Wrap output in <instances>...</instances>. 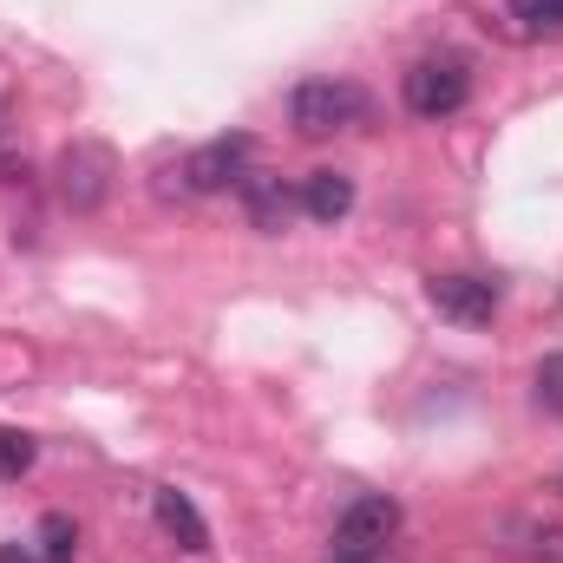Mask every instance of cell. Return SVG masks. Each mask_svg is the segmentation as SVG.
<instances>
[{
	"label": "cell",
	"mask_w": 563,
	"mask_h": 563,
	"mask_svg": "<svg viewBox=\"0 0 563 563\" xmlns=\"http://www.w3.org/2000/svg\"><path fill=\"white\" fill-rule=\"evenodd\" d=\"M367 92L354 86V79H308V86H295V99H288V125L301 132V139H334V132H354V125H367Z\"/></svg>",
	"instance_id": "obj_1"
},
{
	"label": "cell",
	"mask_w": 563,
	"mask_h": 563,
	"mask_svg": "<svg viewBox=\"0 0 563 563\" xmlns=\"http://www.w3.org/2000/svg\"><path fill=\"white\" fill-rule=\"evenodd\" d=\"M400 99H407L413 119H452L472 99V73H465V59H420L400 79Z\"/></svg>",
	"instance_id": "obj_2"
},
{
	"label": "cell",
	"mask_w": 563,
	"mask_h": 563,
	"mask_svg": "<svg viewBox=\"0 0 563 563\" xmlns=\"http://www.w3.org/2000/svg\"><path fill=\"white\" fill-rule=\"evenodd\" d=\"M394 531H400V505L394 498H354L341 511V525H334V551L341 558H374Z\"/></svg>",
	"instance_id": "obj_3"
},
{
	"label": "cell",
	"mask_w": 563,
	"mask_h": 563,
	"mask_svg": "<svg viewBox=\"0 0 563 563\" xmlns=\"http://www.w3.org/2000/svg\"><path fill=\"white\" fill-rule=\"evenodd\" d=\"M250 139H217V144H197L177 170V190H223V184H243V164H250Z\"/></svg>",
	"instance_id": "obj_4"
},
{
	"label": "cell",
	"mask_w": 563,
	"mask_h": 563,
	"mask_svg": "<svg viewBox=\"0 0 563 563\" xmlns=\"http://www.w3.org/2000/svg\"><path fill=\"white\" fill-rule=\"evenodd\" d=\"M106 190H112V151H106V144H73V151L59 157V197H66L73 210H99Z\"/></svg>",
	"instance_id": "obj_5"
},
{
	"label": "cell",
	"mask_w": 563,
	"mask_h": 563,
	"mask_svg": "<svg viewBox=\"0 0 563 563\" xmlns=\"http://www.w3.org/2000/svg\"><path fill=\"white\" fill-rule=\"evenodd\" d=\"M426 295H432V308H439L445 321H459V328H485V321L498 314V282H485V276H432Z\"/></svg>",
	"instance_id": "obj_6"
},
{
	"label": "cell",
	"mask_w": 563,
	"mask_h": 563,
	"mask_svg": "<svg viewBox=\"0 0 563 563\" xmlns=\"http://www.w3.org/2000/svg\"><path fill=\"white\" fill-rule=\"evenodd\" d=\"M243 203H250V217H256V230H288V217H295V197H288V184H282L276 170H243Z\"/></svg>",
	"instance_id": "obj_7"
},
{
	"label": "cell",
	"mask_w": 563,
	"mask_h": 563,
	"mask_svg": "<svg viewBox=\"0 0 563 563\" xmlns=\"http://www.w3.org/2000/svg\"><path fill=\"white\" fill-rule=\"evenodd\" d=\"M151 511H157V525H164V538H177V551H203L210 544V525H203V511L177 492V485H164L157 498H151Z\"/></svg>",
	"instance_id": "obj_8"
},
{
	"label": "cell",
	"mask_w": 563,
	"mask_h": 563,
	"mask_svg": "<svg viewBox=\"0 0 563 563\" xmlns=\"http://www.w3.org/2000/svg\"><path fill=\"white\" fill-rule=\"evenodd\" d=\"M505 551L531 563H563V518H505Z\"/></svg>",
	"instance_id": "obj_9"
},
{
	"label": "cell",
	"mask_w": 563,
	"mask_h": 563,
	"mask_svg": "<svg viewBox=\"0 0 563 563\" xmlns=\"http://www.w3.org/2000/svg\"><path fill=\"white\" fill-rule=\"evenodd\" d=\"M301 210H308L314 223H341V217L354 210V177H347V170H308Z\"/></svg>",
	"instance_id": "obj_10"
},
{
	"label": "cell",
	"mask_w": 563,
	"mask_h": 563,
	"mask_svg": "<svg viewBox=\"0 0 563 563\" xmlns=\"http://www.w3.org/2000/svg\"><path fill=\"white\" fill-rule=\"evenodd\" d=\"M511 20L525 40H558L563 33V0H511Z\"/></svg>",
	"instance_id": "obj_11"
},
{
	"label": "cell",
	"mask_w": 563,
	"mask_h": 563,
	"mask_svg": "<svg viewBox=\"0 0 563 563\" xmlns=\"http://www.w3.org/2000/svg\"><path fill=\"white\" fill-rule=\"evenodd\" d=\"M73 551H79L73 518H66V511H46V518H40V563H73Z\"/></svg>",
	"instance_id": "obj_12"
},
{
	"label": "cell",
	"mask_w": 563,
	"mask_h": 563,
	"mask_svg": "<svg viewBox=\"0 0 563 563\" xmlns=\"http://www.w3.org/2000/svg\"><path fill=\"white\" fill-rule=\"evenodd\" d=\"M33 452H40V445H33L20 426H0V478H20V472L33 465Z\"/></svg>",
	"instance_id": "obj_13"
},
{
	"label": "cell",
	"mask_w": 563,
	"mask_h": 563,
	"mask_svg": "<svg viewBox=\"0 0 563 563\" xmlns=\"http://www.w3.org/2000/svg\"><path fill=\"white\" fill-rule=\"evenodd\" d=\"M538 400H544L551 413H563V354H551V361L538 367Z\"/></svg>",
	"instance_id": "obj_14"
},
{
	"label": "cell",
	"mask_w": 563,
	"mask_h": 563,
	"mask_svg": "<svg viewBox=\"0 0 563 563\" xmlns=\"http://www.w3.org/2000/svg\"><path fill=\"white\" fill-rule=\"evenodd\" d=\"M0 563H40L26 544H0Z\"/></svg>",
	"instance_id": "obj_15"
},
{
	"label": "cell",
	"mask_w": 563,
	"mask_h": 563,
	"mask_svg": "<svg viewBox=\"0 0 563 563\" xmlns=\"http://www.w3.org/2000/svg\"><path fill=\"white\" fill-rule=\"evenodd\" d=\"M341 563H361V558H341Z\"/></svg>",
	"instance_id": "obj_16"
}]
</instances>
